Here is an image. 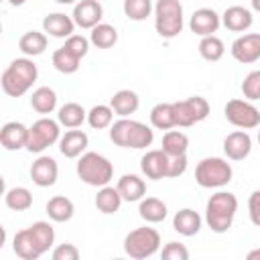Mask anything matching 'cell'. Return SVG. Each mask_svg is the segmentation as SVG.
Returning a JSON list of instances; mask_svg holds the SVG:
<instances>
[{"mask_svg": "<svg viewBox=\"0 0 260 260\" xmlns=\"http://www.w3.org/2000/svg\"><path fill=\"white\" fill-rule=\"evenodd\" d=\"M122 201H124V199H122L118 187L104 185V187H100V191H98L93 203H95V207H98L100 213H104V215H112V213H116V211L120 209Z\"/></svg>", "mask_w": 260, "mask_h": 260, "instance_id": "obj_28", "label": "cell"}, {"mask_svg": "<svg viewBox=\"0 0 260 260\" xmlns=\"http://www.w3.org/2000/svg\"><path fill=\"white\" fill-rule=\"evenodd\" d=\"M110 140L116 146L140 150V148H146V146L152 144L154 132H152L150 126H146L138 120L120 118V120L112 122V126H110Z\"/></svg>", "mask_w": 260, "mask_h": 260, "instance_id": "obj_3", "label": "cell"}, {"mask_svg": "<svg viewBox=\"0 0 260 260\" xmlns=\"http://www.w3.org/2000/svg\"><path fill=\"white\" fill-rule=\"evenodd\" d=\"M254 22L252 10L244 8V6H228L221 14V24L232 30V32H246Z\"/></svg>", "mask_w": 260, "mask_h": 260, "instance_id": "obj_21", "label": "cell"}, {"mask_svg": "<svg viewBox=\"0 0 260 260\" xmlns=\"http://www.w3.org/2000/svg\"><path fill=\"white\" fill-rule=\"evenodd\" d=\"M169 177L167 179H175L181 177L187 171V154H179V156H169Z\"/></svg>", "mask_w": 260, "mask_h": 260, "instance_id": "obj_44", "label": "cell"}, {"mask_svg": "<svg viewBox=\"0 0 260 260\" xmlns=\"http://www.w3.org/2000/svg\"><path fill=\"white\" fill-rule=\"evenodd\" d=\"M150 124L156 130H173L177 128L175 106L171 102H160L150 110Z\"/></svg>", "mask_w": 260, "mask_h": 260, "instance_id": "obj_30", "label": "cell"}, {"mask_svg": "<svg viewBox=\"0 0 260 260\" xmlns=\"http://www.w3.org/2000/svg\"><path fill=\"white\" fill-rule=\"evenodd\" d=\"M57 120L61 126L65 128H79L83 122H87V112L81 104L77 102H67L59 108L57 112Z\"/></svg>", "mask_w": 260, "mask_h": 260, "instance_id": "obj_29", "label": "cell"}, {"mask_svg": "<svg viewBox=\"0 0 260 260\" xmlns=\"http://www.w3.org/2000/svg\"><path fill=\"white\" fill-rule=\"evenodd\" d=\"M238 197L230 191H217L207 199L205 205V223L215 234H225L236 217Z\"/></svg>", "mask_w": 260, "mask_h": 260, "instance_id": "obj_4", "label": "cell"}, {"mask_svg": "<svg viewBox=\"0 0 260 260\" xmlns=\"http://www.w3.org/2000/svg\"><path fill=\"white\" fill-rule=\"evenodd\" d=\"M28 140V126L22 122H6L0 130V144L6 150H20L26 148Z\"/></svg>", "mask_w": 260, "mask_h": 260, "instance_id": "obj_20", "label": "cell"}, {"mask_svg": "<svg viewBox=\"0 0 260 260\" xmlns=\"http://www.w3.org/2000/svg\"><path fill=\"white\" fill-rule=\"evenodd\" d=\"M47 45H49L47 32H41V30H26L18 39V49L24 53V57H39V55H43Z\"/></svg>", "mask_w": 260, "mask_h": 260, "instance_id": "obj_27", "label": "cell"}, {"mask_svg": "<svg viewBox=\"0 0 260 260\" xmlns=\"http://www.w3.org/2000/svg\"><path fill=\"white\" fill-rule=\"evenodd\" d=\"M248 215H250V221L260 228V189L252 191L250 199H248Z\"/></svg>", "mask_w": 260, "mask_h": 260, "instance_id": "obj_43", "label": "cell"}, {"mask_svg": "<svg viewBox=\"0 0 260 260\" xmlns=\"http://www.w3.org/2000/svg\"><path fill=\"white\" fill-rule=\"evenodd\" d=\"M232 57L242 63V65H250L256 63L260 59V32H248V35H240L232 47H230Z\"/></svg>", "mask_w": 260, "mask_h": 260, "instance_id": "obj_12", "label": "cell"}, {"mask_svg": "<svg viewBox=\"0 0 260 260\" xmlns=\"http://www.w3.org/2000/svg\"><path fill=\"white\" fill-rule=\"evenodd\" d=\"M185 26L181 0H156L154 2V28L162 39H175Z\"/></svg>", "mask_w": 260, "mask_h": 260, "instance_id": "obj_6", "label": "cell"}, {"mask_svg": "<svg viewBox=\"0 0 260 260\" xmlns=\"http://www.w3.org/2000/svg\"><path fill=\"white\" fill-rule=\"evenodd\" d=\"M240 89H242V93H244L246 100H250V102L260 100V69L250 71V73L244 77Z\"/></svg>", "mask_w": 260, "mask_h": 260, "instance_id": "obj_39", "label": "cell"}, {"mask_svg": "<svg viewBox=\"0 0 260 260\" xmlns=\"http://www.w3.org/2000/svg\"><path fill=\"white\" fill-rule=\"evenodd\" d=\"M250 4H252V10L260 14V0H250Z\"/></svg>", "mask_w": 260, "mask_h": 260, "instance_id": "obj_46", "label": "cell"}, {"mask_svg": "<svg viewBox=\"0 0 260 260\" xmlns=\"http://www.w3.org/2000/svg\"><path fill=\"white\" fill-rule=\"evenodd\" d=\"M53 260H77L79 258V250L75 244H59L53 252H51Z\"/></svg>", "mask_w": 260, "mask_h": 260, "instance_id": "obj_42", "label": "cell"}, {"mask_svg": "<svg viewBox=\"0 0 260 260\" xmlns=\"http://www.w3.org/2000/svg\"><path fill=\"white\" fill-rule=\"evenodd\" d=\"M201 223H203L201 215H199L195 209H191V207L179 209V211L175 213V217H173V230H175L177 234L185 236V238H191V236L199 234Z\"/></svg>", "mask_w": 260, "mask_h": 260, "instance_id": "obj_22", "label": "cell"}, {"mask_svg": "<svg viewBox=\"0 0 260 260\" xmlns=\"http://www.w3.org/2000/svg\"><path fill=\"white\" fill-rule=\"evenodd\" d=\"M45 211H47L49 219H53V221H57V223H65V221H69V219L73 217L75 205H73V201H71L69 197H65V195H55V197H51V199L47 201Z\"/></svg>", "mask_w": 260, "mask_h": 260, "instance_id": "obj_26", "label": "cell"}, {"mask_svg": "<svg viewBox=\"0 0 260 260\" xmlns=\"http://www.w3.org/2000/svg\"><path fill=\"white\" fill-rule=\"evenodd\" d=\"M169 154L162 148L156 150H146V154L140 158V169L144 173L146 179L152 181H160L169 177Z\"/></svg>", "mask_w": 260, "mask_h": 260, "instance_id": "obj_13", "label": "cell"}, {"mask_svg": "<svg viewBox=\"0 0 260 260\" xmlns=\"http://www.w3.org/2000/svg\"><path fill=\"white\" fill-rule=\"evenodd\" d=\"M77 177L89 187H104L114 177V165L100 152H83L77 160Z\"/></svg>", "mask_w": 260, "mask_h": 260, "instance_id": "obj_5", "label": "cell"}, {"mask_svg": "<svg viewBox=\"0 0 260 260\" xmlns=\"http://www.w3.org/2000/svg\"><path fill=\"white\" fill-rule=\"evenodd\" d=\"M199 55L205 59V61H219L221 57H223V53H225V45H223V41L219 39V37H215V35H209V37H201V41H199Z\"/></svg>", "mask_w": 260, "mask_h": 260, "instance_id": "obj_36", "label": "cell"}, {"mask_svg": "<svg viewBox=\"0 0 260 260\" xmlns=\"http://www.w3.org/2000/svg\"><path fill=\"white\" fill-rule=\"evenodd\" d=\"M51 61H53V67H55L59 73H65V75L75 73V71L79 69V63H81V59H79L75 53H71L67 47H59V49L53 53Z\"/></svg>", "mask_w": 260, "mask_h": 260, "instance_id": "obj_34", "label": "cell"}, {"mask_svg": "<svg viewBox=\"0 0 260 260\" xmlns=\"http://www.w3.org/2000/svg\"><path fill=\"white\" fill-rule=\"evenodd\" d=\"M223 152L230 160H244L252 152V138L246 130H234L223 138Z\"/></svg>", "mask_w": 260, "mask_h": 260, "instance_id": "obj_17", "label": "cell"}, {"mask_svg": "<svg viewBox=\"0 0 260 260\" xmlns=\"http://www.w3.org/2000/svg\"><path fill=\"white\" fill-rule=\"evenodd\" d=\"M122 10L130 20L140 22V20H146L154 12V4L152 0H124Z\"/></svg>", "mask_w": 260, "mask_h": 260, "instance_id": "obj_38", "label": "cell"}, {"mask_svg": "<svg viewBox=\"0 0 260 260\" xmlns=\"http://www.w3.org/2000/svg\"><path fill=\"white\" fill-rule=\"evenodd\" d=\"M59 120L51 118H39L30 128H28V140H26V150L28 152H43L45 148L53 146L61 138V128Z\"/></svg>", "mask_w": 260, "mask_h": 260, "instance_id": "obj_9", "label": "cell"}, {"mask_svg": "<svg viewBox=\"0 0 260 260\" xmlns=\"http://www.w3.org/2000/svg\"><path fill=\"white\" fill-rule=\"evenodd\" d=\"M55 244V230L49 221H35L14 234L12 250L20 260H37Z\"/></svg>", "mask_w": 260, "mask_h": 260, "instance_id": "obj_1", "label": "cell"}, {"mask_svg": "<svg viewBox=\"0 0 260 260\" xmlns=\"http://www.w3.org/2000/svg\"><path fill=\"white\" fill-rule=\"evenodd\" d=\"M89 144V138L83 130L69 128L61 138H59V150L65 158H79Z\"/></svg>", "mask_w": 260, "mask_h": 260, "instance_id": "obj_19", "label": "cell"}, {"mask_svg": "<svg viewBox=\"0 0 260 260\" xmlns=\"http://www.w3.org/2000/svg\"><path fill=\"white\" fill-rule=\"evenodd\" d=\"M37 77H39V67L32 61V57H18L10 61V65L4 69L0 83L6 95L20 98L32 87Z\"/></svg>", "mask_w": 260, "mask_h": 260, "instance_id": "obj_2", "label": "cell"}, {"mask_svg": "<svg viewBox=\"0 0 260 260\" xmlns=\"http://www.w3.org/2000/svg\"><path fill=\"white\" fill-rule=\"evenodd\" d=\"M234 177L232 165L221 156H205L195 167V181L203 189H221Z\"/></svg>", "mask_w": 260, "mask_h": 260, "instance_id": "obj_7", "label": "cell"}, {"mask_svg": "<svg viewBox=\"0 0 260 260\" xmlns=\"http://www.w3.org/2000/svg\"><path fill=\"white\" fill-rule=\"evenodd\" d=\"M4 203L12 211H26L32 207V193L26 187H12L4 195Z\"/></svg>", "mask_w": 260, "mask_h": 260, "instance_id": "obj_35", "label": "cell"}, {"mask_svg": "<svg viewBox=\"0 0 260 260\" xmlns=\"http://www.w3.org/2000/svg\"><path fill=\"white\" fill-rule=\"evenodd\" d=\"M169 209H167V203L158 197H142L138 201V215L148 221V223H160L165 221Z\"/></svg>", "mask_w": 260, "mask_h": 260, "instance_id": "obj_25", "label": "cell"}, {"mask_svg": "<svg viewBox=\"0 0 260 260\" xmlns=\"http://www.w3.org/2000/svg\"><path fill=\"white\" fill-rule=\"evenodd\" d=\"M173 106L177 116V128L195 126L209 116V102L203 95H191L187 100L173 102Z\"/></svg>", "mask_w": 260, "mask_h": 260, "instance_id": "obj_11", "label": "cell"}, {"mask_svg": "<svg viewBox=\"0 0 260 260\" xmlns=\"http://www.w3.org/2000/svg\"><path fill=\"white\" fill-rule=\"evenodd\" d=\"M258 144H260V130H258Z\"/></svg>", "mask_w": 260, "mask_h": 260, "instance_id": "obj_49", "label": "cell"}, {"mask_svg": "<svg viewBox=\"0 0 260 260\" xmlns=\"http://www.w3.org/2000/svg\"><path fill=\"white\" fill-rule=\"evenodd\" d=\"M8 2H10L12 6H22V4L26 2V0H8Z\"/></svg>", "mask_w": 260, "mask_h": 260, "instance_id": "obj_47", "label": "cell"}, {"mask_svg": "<svg viewBox=\"0 0 260 260\" xmlns=\"http://www.w3.org/2000/svg\"><path fill=\"white\" fill-rule=\"evenodd\" d=\"M189 148V138L185 132L181 130H167L162 136V150L169 156H179V154H187Z\"/></svg>", "mask_w": 260, "mask_h": 260, "instance_id": "obj_33", "label": "cell"}, {"mask_svg": "<svg viewBox=\"0 0 260 260\" xmlns=\"http://www.w3.org/2000/svg\"><path fill=\"white\" fill-rule=\"evenodd\" d=\"M110 106L114 110L116 116L120 118H128L130 114H134L140 106V98L136 91L132 89H118L112 98H110Z\"/></svg>", "mask_w": 260, "mask_h": 260, "instance_id": "obj_23", "label": "cell"}, {"mask_svg": "<svg viewBox=\"0 0 260 260\" xmlns=\"http://www.w3.org/2000/svg\"><path fill=\"white\" fill-rule=\"evenodd\" d=\"M246 258H248V260H260V248H254V250H250V252L246 254Z\"/></svg>", "mask_w": 260, "mask_h": 260, "instance_id": "obj_45", "label": "cell"}, {"mask_svg": "<svg viewBox=\"0 0 260 260\" xmlns=\"http://www.w3.org/2000/svg\"><path fill=\"white\" fill-rule=\"evenodd\" d=\"M59 177V167L53 156L41 154L32 165H30V179L37 187H53Z\"/></svg>", "mask_w": 260, "mask_h": 260, "instance_id": "obj_15", "label": "cell"}, {"mask_svg": "<svg viewBox=\"0 0 260 260\" xmlns=\"http://www.w3.org/2000/svg\"><path fill=\"white\" fill-rule=\"evenodd\" d=\"M30 108L37 112V114H51L55 112L57 108V93L53 87H47V85H41L32 91L30 95Z\"/></svg>", "mask_w": 260, "mask_h": 260, "instance_id": "obj_31", "label": "cell"}, {"mask_svg": "<svg viewBox=\"0 0 260 260\" xmlns=\"http://www.w3.org/2000/svg\"><path fill=\"white\" fill-rule=\"evenodd\" d=\"M114 122V110L112 106L108 104H98L93 106L89 112H87V124L93 128V130H104V128H110Z\"/></svg>", "mask_w": 260, "mask_h": 260, "instance_id": "obj_37", "label": "cell"}, {"mask_svg": "<svg viewBox=\"0 0 260 260\" xmlns=\"http://www.w3.org/2000/svg\"><path fill=\"white\" fill-rule=\"evenodd\" d=\"M160 258H165V260H189V250L185 248V244L169 242L160 250Z\"/></svg>", "mask_w": 260, "mask_h": 260, "instance_id": "obj_41", "label": "cell"}, {"mask_svg": "<svg viewBox=\"0 0 260 260\" xmlns=\"http://www.w3.org/2000/svg\"><path fill=\"white\" fill-rule=\"evenodd\" d=\"M160 250V234L154 228H136L124 238V252L134 260H144Z\"/></svg>", "mask_w": 260, "mask_h": 260, "instance_id": "obj_8", "label": "cell"}, {"mask_svg": "<svg viewBox=\"0 0 260 260\" xmlns=\"http://www.w3.org/2000/svg\"><path fill=\"white\" fill-rule=\"evenodd\" d=\"M57 4H75L77 0H55Z\"/></svg>", "mask_w": 260, "mask_h": 260, "instance_id": "obj_48", "label": "cell"}, {"mask_svg": "<svg viewBox=\"0 0 260 260\" xmlns=\"http://www.w3.org/2000/svg\"><path fill=\"white\" fill-rule=\"evenodd\" d=\"M89 39H85L83 35H71L69 39H65V45L63 47H67L71 53H75L79 59H83L85 55H87V51H89Z\"/></svg>", "mask_w": 260, "mask_h": 260, "instance_id": "obj_40", "label": "cell"}, {"mask_svg": "<svg viewBox=\"0 0 260 260\" xmlns=\"http://www.w3.org/2000/svg\"><path fill=\"white\" fill-rule=\"evenodd\" d=\"M89 43L98 49H110L118 43V30L114 24H108V22H100L91 28L89 32Z\"/></svg>", "mask_w": 260, "mask_h": 260, "instance_id": "obj_32", "label": "cell"}, {"mask_svg": "<svg viewBox=\"0 0 260 260\" xmlns=\"http://www.w3.org/2000/svg\"><path fill=\"white\" fill-rule=\"evenodd\" d=\"M75 20L73 16H67L63 12H51L43 18V32L55 39H69L75 30Z\"/></svg>", "mask_w": 260, "mask_h": 260, "instance_id": "obj_18", "label": "cell"}, {"mask_svg": "<svg viewBox=\"0 0 260 260\" xmlns=\"http://www.w3.org/2000/svg\"><path fill=\"white\" fill-rule=\"evenodd\" d=\"M73 20L79 28H93L104 18V6L98 0H77L73 6Z\"/></svg>", "mask_w": 260, "mask_h": 260, "instance_id": "obj_14", "label": "cell"}, {"mask_svg": "<svg viewBox=\"0 0 260 260\" xmlns=\"http://www.w3.org/2000/svg\"><path fill=\"white\" fill-rule=\"evenodd\" d=\"M221 26V16L213 8H197L189 18V28L199 37H209Z\"/></svg>", "mask_w": 260, "mask_h": 260, "instance_id": "obj_16", "label": "cell"}, {"mask_svg": "<svg viewBox=\"0 0 260 260\" xmlns=\"http://www.w3.org/2000/svg\"><path fill=\"white\" fill-rule=\"evenodd\" d=\"M116 187H118L122 199L128 201V203L140 201V199L146 195V183H144V179H140L138 175H132V173L122 175V177L118 179V185H116Z\"/></svg>", "mask_w": 260, "mask_h": 260, "instance_id": "obj_24", "label": "cell"}, {"mask_svg": "<svg viewBox=\"0 0 260 260\" xmlns=\"http://www.w3.org/2000/svg\"><path fill=\"white\" fill-rule=\"evenodd\" d=\"M223 116L225 120L240 128V130H252L260 126V110L250 102V100H230L223 108Z\"/></svg>", "mask_w": 260, "mask_h": 260, "instance_id": "obj_10", "label": "cell"}]
</instances>
